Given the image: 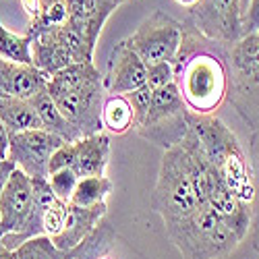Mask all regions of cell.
<instances>
[{"instance_id":"cell-1","label":"cell","mask_w":259,"mask_h":259,"mask_svg":"<svg viewBox=\"0 0 259 259\" xmlns=\"http://www.w3.org/2000/svg\"><path fill=\"white\" fill-rule=\"evenodd\" d=\"M175 83L189 112L213 114L228 96V48L183 21Z\"/></svg>"},{"instance_id":"cell-2","label":"cell","mask_w":259,"mask_h":259,"mask_svg":"<svg viewBox=\"0 0 259 259\" xmlns=\"http://www.w3.org/2000/svg\"><path fill=\"white\" fill-rule=\"evenodd\" d=\"M205 170L207 162L189 131L179 145L164 149L152 193V209L162 218L164 226L207 207Z\"/></svg>"},{"instance_id":"cell-3","label":"cell","mask_w":259,"mask_h":259,"mask_svg":"<svg viewBox=\"0 0 259 259\" xmlns=\"http://www.w3.org/2000/svg\"><path fill=\"white\" fill-rule=\"evenodd\" d=\"M187 131L195 139L201 156L218 172L224 185L245 203H253V172L247 149L232 128L213 114H193L187 110Z\"/></svg>"},{"instance_id":"cell-4","label":"cell","mask_w":259,"mask_h":259,"mask_svg":"<svg viewBox=\"0 0 259 259\" xmlns=\"http://www.w3.org/2000/svg\"><path fill=\"white\" fill-rule=\"evenodd\" d=\"M46 92L81 137L102 133V106L108 94L94 62H73L56 71L48 77Z\"/></svg>"},{"instance_id":"cell-5","label":"cell","mask_w":259,"mask_h":259,"mask_svg":"<svg viewBox=\"0 0 259 259\" xmlns=\"http://www.w3.org/2000/svg\"><path fill=\"white\" fill-rule=\"evenodd\" d=\"M164 228L183 259H224L243 243L234 228L209 205Z\"/></svg>"},{"instance_id":"cell-6","label":"cell","mask_w":259,"mask_h":259,"mask_svg":"<svg viewBox=\"0 0 259 259\" xmlns=\"http://www.w3.org/2000/svg\"><path fill=\"white\" fill-rule=\"evenodd\" d=\"M245 124L259 122V31L243 35L228 48V96Z\"/></svg>"},{"instance_id":"cell-7","label":"cell","mask_w":259,"mask_h":259,"mask_svg":"<svg viewBox=\"0 0 259 259\" xmlns=\"http://www.w3.org/2000/svg\"><path fill=\"white\" fill-rule=\"evenodd\" d=\"M181 41H183V23L162 11H154L126 37V44L131 46V50L147 67L160 62L175 64Z\"/></svg>"},{"instance_id":"cell-8","label":"cell","mask_w":259,"mask_h":259,"mask_svg":"<svg viewBox=\"0 0 259 259\" xmlns=\"http://www.w3.org/2000/svg\"><path fill=\"white\" fill-rule=\"evenodd\" d=\"M27 33L31 35L33 67L48 77L73 62H94V52L83 44V39L71 29L69 23Z\"/></svg>"},{"instance_id":"cell-9","label":"cell","mask_w":259,"mask_h":259,"mask_svg":"<svg viewBox=\"0 0 259 259\" xmlns=\"http://www.w3.org/2000/svg\"><path fill=\"white\" fill-rule=\"evenodd\" d=\"M187 23L207 39L230 48L243 37V11L239 0H195Z\"/></svg>"},{"instance_id":"cell-10","label":"cell","mask_w":259,"mask_h":259,"mask_svg":"<svg viewBox=\"0 0 259 259\" xmlns=\"http://www.w3.org/2000/svg\"><path fill=\"white\" fill-rule=\"evenodd\" d=\"M64 141L44 128L9 135V154L7 160L23 170L29 179H48V164L56 149Z\"/></svg>"},{"instance_id":"cell-11","label":"cell","mask_w":259,"mask_h":259,"mask_svg":"<svg viewBox=\"0 0 259 259\" xmlns=\"http://www.w3.org/2000/svg\"><path fill=\"white\" fill-rule=\"evenodd\" d=\"M33 203V183L23 170L13 168L0 189V234L17 232L25 224ZM0 236V239H3Z\"/></svg>"},{"instance_id":"cell-12","label":"cell","mask_w":259,"mask_h":259,"mask_svg":"<svg viewBox=\"0 0 259 259\" xmlns=\"http://www.w3.org/2000/svg\"><path fill=\"white\" fill-rule=\"evenodd\" d=\"M147 81V64L131 50L126 39L110 50L108 71L104 75V88L108 96H126Z\"/></svg>"},{"instance_id":"cell-13","label":"cell","mask_w":259,"mask_h":259,"mask_svg":"<svg viewBox=\"0 0 259 259\" xmlns=\"http://www.w3.org/2000/svg\"><path fill=\"white\" fill-rule=\"evenodd\" d=\"M67 3H69L67 23L83 39V44L94 52L108 17L122 5V0H67Z\"/></svg>"},{"instance_id":"cell-14","label":"cell","mask_w":259,"mask_h":259,"mask_svg":"<svg viewBox=\"0 0 259 259\" xmlns=\"http://www.w3.org/2000/svg\"><path fill=\"white\" fill-rule=\"evenodd\" d=\"M71 145V164L69 168L79 179L85 177H104L110 162V137L104 131L81 137Z\"/></svg>"},{"instance_id":"cell-15","label":"cell","mask_w":259,"mask_h":259,"mask_svg":"<svg viewBox=\"0 0 259 259\" xmlns=\"http://www.w3.org/2000/svg\"><path fill=\"white\" fill-rule=\"evenodd\" d=\"M48 75L33 64H15L0 58V100H31L46 90Z\"/></svg>"},{"instance_id":"cell-16","label":"cell","mask_w":259,"mask_h":259,"mask_svg":"<svg viewBox=\"0 0 259 259\" xmlns=\"http://www.w3.org/2000/svg\"><path fill=\"white\" fill-rule=\"evenodd\" d=\"M106 211H108L106 203H100L94 207H75L69 203L67 226H64V230L56 236V239H52L54 245L62 251H73L96 230V226L104 220Z\"/></svg>"},{"instance_id":"cell-17","label":"cell","mask_w":259,"mask_h":259,"mask_svg":"<svg viewBox=\"0 0 259 259\" xmlns=\"http://www.w3.org/2000/svg\"><path fill=\"white\" fill-rule=\"evenodd\" d=\"M185 110H187L185 102L181 98V92H179L175 81L168 83V85H162V88H156L152 94L149 108H147V114L135 131H141V128H149V126H156L160 122L183 116Z\"/></svg>"},{"instance_id":"cell-18","label":"cell","mask_w":259,"mask_h":259,"mask_svg":"<svg viewBox=\"0 0 259 259\" xmlns=\"http://www.w3.org/2000/svg\"><path fill=\"white\" fill-rule=\"evenodd\" d=\"M29 104L33 106V110L37 112L39 122H41V128H44V131L60 137L64 143H73V141L81 139V135L77 133V128L60 114L58 106L54 104L52 96L46 90H41L39 94H35L29 100Z\"/></svg>"},{"instance_id":"cell-19","label":"cell","mask_w":259,"mask_h":259,"mask_svg":"<svg viewBox=\"0 0 259 259\" xmlns=\"http://www.w3.org/2000/svg\"><path fill=\"white\" fill-rule=\"evenodd\" d=\"M0 120H3L9 135L41 128L39 116L29 104V100H0Z\"/></svg>"},{"instance_id":"cell-20","label":"cell","mask_w":259,"mask_h":259,"mask_svg":"<svg viewBox=\"0 0 259 259\" xmlns=\"http://www.w3.org/2000/svg\"><path fill=\"white\" fill-rule=\"evenodd\" d=\"M135 126L133 108L126 96H106L102 106V128L122 135Z\"/></svg>"},{"instance_id":"cell-21","label":"cell","mask_w":259,"mask_h":259,"mask_svg":"<svg viewBox=\"0 0 259 259\" xmlns=\"http://www.w3.org/2000/svg\"><path fill=\"white\" fill-rule=\"evenodd\" d=\"M112 181L108 179L106 175L104 177H85V179H79L77 187H75V193L71 197V205L75 207H94V205H100V203H106L108 195L112 193Z\"/></svg>"},{"instance_id":"cell-22","label":"cell","mask_w":259,"mask_h":259,"mask_svg":"<svg viewBox=\"0 0 259 259\" xmlns=\"http://www.w3.org/2000/svg\"><path fill=\"white\" fill-rule=\"evenodd\" d=\"M247 156L251 162V172H253V203H251V228H249V241L253 251L259 255V122L251 126V137H249V149Z\"/></svg>"},{"instance_id":"cell-23","label":"cell","mask_w":259,"mask_h":259,"mask_svg":"<svg viewBox=\"0 0 259 259\" xmlns=\"http://www.w3.org/2000/svg\"><path fill=\"white\" fill-rule=\"evenodd\" d=\"M0 58L15 62V64H33L31 35L15 33L0 23Z\"/></svg>"},{"instance_id":"cell-24","label":"cell","mask_w":259,"mask_h":259,"mask_svg":"<svg viewBox=\"0 0 259 259\" xmlns=\"http://www.w3.org/2000/svg\"><path fill=\"white\" fill-rule=\"evenodd\" d=\"M114 241H116L114 228L108 222H100L88 239L71 251V257L73 259H98L102 255H108Z\"/></svg>"},{"instance_id":"cell-25","label":"cell","mask_w":259,"mask_h":259,"mask_svg":"<svg viewBox=\"0 0 259 259\" xmlns=\"http://www.w3.org/2000/svg\"><path fill=\"white\" fill-rule=\"evenodd\" d=\"M13 253L17 259H73L71 251L58 249L54 241L46 234L31 236L25 243H21Z\"/></svg>"},{"instance_id":"cell-26","label":"cell","mask_w":259,"mask_h":259,"mask_svg":"<svg viewBox=\"0 0 259 259\" xmlns=\"http://www.w3.org/2000/svg\"><path fill=\"white\" fill-rule=\"evenodd\" d=\"M69 21V3L67 0H39V15L27 31H41L60 27Z\"/></svg>"},{"instance_id":"cell-27","label":"cell","mask_w":259,"mask_h":259,"mask_svg":"<svg viewBox=\"0 0 259 259\" xmlns=\"http://www.w3.org/2000/svg\"><path fill=\"white\" fill-rule=\"evenodd\" d=\"M69 220V203L54 199L46 211H44V220H41V228H44V234L50 236V239H56V236L64 230Z\"/></svg>"},{"instance_id":"cell-28","label":"cell","mask_w":259,"mask_h":259,"mask_svg":"<svg viewBox=\"0 0 259 259\" xmlns=\"http://www.w3.org/2000/svg\"><path fill=\"white\" fill-rule=\"evenodd\" d=\"M77 183H79V177L71 168H62V170H56V172H50L48 175V185L54 193V197L60 201H67V203L73 197Z\"/></svg>"},{"instance_id":"cell-29","label":"cell","mask_w":259,"mask_h":259,"mask_svg":"<svg viewBox=\"0 0 259 259\" xmlns=\"http://www.w3.org/2000/svg\"><path fill=\"white\" fill-rule=\"evenodd\" d=\"M175 81V64L170 62H160V64H152L147 67V85L149 88H162V85H168Z\"/></svg>"},{"instance_id":"cell-30","label":"cell","mask_w":259,"mask_h":259,"mask_svg":"<svg viewBox=\"0 0 259 259\" xmlns=\"http://www.w3.org/2000/svg\"><path fill=\"white\" fill-rule=\"evenodd\" d=\"M259 31V0H249L243 13V35Z\"/></svg>"},{"instance_id":"cell-31","label":"cell","mask_w":259,"mask_h":259,"mask_svg":"<svg viewBox=\"0 0 259 259\" xmlns=\"http://www.w3.org/2000/svg\"><path fill=\"white\" fill-rule=\"evenodd\" d=\"M19 5L25 11L29 23H33V21L37 19V15H39V0H19Z\"/></svg>"},{"instance_id":"cell-32","label":"cell","mask_w":259,"mask_h":259,"mask_svg":"<svg viewBox=\"0 0 259 259\" xmlns=\"http://www.w3.org/2000/svg\"><path fill=\"white\" fill-rule=\"evenodd\" d=\"M7 154H9V133L0 120V160H7Z\"/></svg>"},{"instance_id":"cell-33","label":"cell","mask_w":259,"mask_h":259,"mask_svg":"<svg viewBox=\"0 0 259 259\" xmlns=\"http://www.w3.org/2000/svg\"><path fill=\"white\" fill-rule=\"evenodd\" d=\"M13 168H15V166H13L9 160H0V189H3V185H5V181H7V177L11 175Z\"/></svg>"},{"instance_id":"cell-34","label":"cell","mask_w":259,"mask_h":259,"mask_svg":"<svg viewBox=\"0 0 259 259\" xmlns=\"http://www.w3.org/2000/svg\"><path fill=\"white\" fill-rule=\"evenodd\" d=\"M0 259H17V257H15V253L11 249H7L3 243H0Z\"/></svg>"},{"instance_id":"cell-35","label":"cell","mask_w":259,"mask_h":259,"mask_svg":"<svg viewBox=\"0 0 259 259\" xmlns=\"http://www.w3.org/2000/svg\"><path fill=\"white\" fill-rule=\"evenodd\" d=\"M175 3H179V5H183V7H191L195 0H175Z\"/></svg>"},{"instance_id":"cell-36","label":"cell","mask_w":259,"mask_h":259,"mask_svg":"<svg viewBox=\"0 0 259 259\" xmlns=\"http://www.w3.org/2000/svg\"><path fill=\"white\" fill-rule=\"evenodd\" d=\"M239 3H241V11L245 13V9H247V3H249V0H239Z\"/></svg>"},{"instance_id":"cell-37","label":"cell","mask_w":259,"mask_h":259,"mask_svg":"<svg viewBox=\"0 0 259 259\" xmlns=\"http://www.w3.org/2000/svg\"><path fill=\"white\" fill-rule=\"evenodd\" d=\"M98 259H112L110 255H102V257H98Z\"/></svg>"},{"instance_id":"cell-38","label":"cell","mask_w":259,"mask_h":259,"mask_svg":"<svg viewBox=\"0 0 259 259\" xmlns=\"http://www.w3.org/2000/svg\"><path fill=\"white\" fill-rule=\"evenodd\" d=\"M122 3H124V0H122Z\"/></svg>"},{"instance_id":"cell-39","label":"cell","mask_w":259,"mask_h":259,"mask_svg":"<svg viewBox=\"0 0 259 259\" xmlns=\"http://www.w3.org/2000/svg\"><path fill=\"white\" fill-rule=\"evenodd\" d=\"M0 236H3V234H0Z\"/></svg>"}]
</instances>
